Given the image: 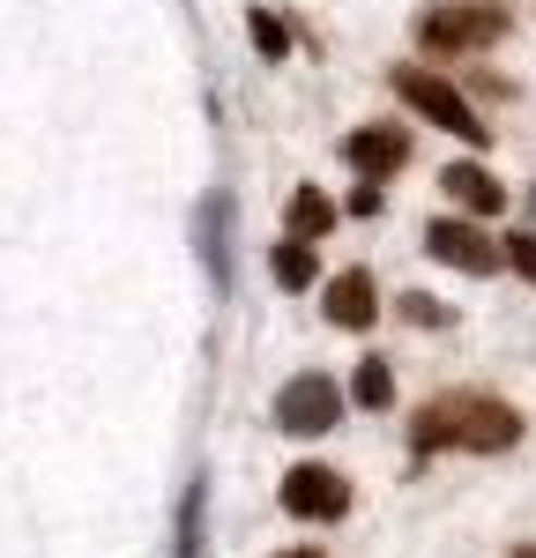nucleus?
<instances>
[{"instance_id":"nucleus-1","label":"nucleus","mask_w":536,"mask_h":558,"mask_svg":"<svg viewBox=\"0 0 536 558\" xmlns=\"http://www.w3.org/2000/svg\"><path fill=\"white\" fill-rule=\"evenodd\" d=\"M514 439H522V410L485 395V387H447L433 402H417V417H410L417 462H433V454H507Z\"/></svg>"},{"instance_id":"nucleus-2","label":"nucleus","mask_w":536,"mask_h":558,"mask_svg":"<svg viewBox=\"0 0 536 558\" xmlns=\"http://www.w3.org/2000/svg\"><path fill=\"white\" fill-rule=\"evenodd\" d=\"M395 97L417 112V120H433L440 134H454L462 149H485L491 142V128L477 120V105L447 83V75H433V68H395Z\"/></svg>"},{"instance_id":"nucleus-3","label":"nucleus","mask_w":536,"mask_h":558,"mask_svg":"<svg viewBox=\"0 0 536 558\" xmlns=\"http://www.w3.org/2000/svg\"><path fill=\"white\" fill-rule=\"evenodd\" d=\"M499 38H507V8H485V0H470V8H425L417 15V45L440 52V60H462V52L499 45Z\"/></svg>"},{"instance_id":"nucleus-4","label":"nucleus","mask_w":536,"mask_h":558,"mask_svg":"<svg viewBox=\"0 0 536 558\" xmlns=\"http://www.w3.org/2000/svg\"><path fill=\"white\" fill-rule=\"evenodd\" d=\"M276 425L291 432V439L336 432L343 425V387L328 380V373H291V380L276 387Z\"/></svg>"},{"instance_id":"nucleus-5","label":"nucleus","mask_w":536,"mask_h":558,"mask_svg":"<svg viewBox=\"0 0 536 558\" xmlns=\"http://www.w3.org/2000/svg\"><path fill=\"white\" fill-rule=\"evenodd\" d=\"M425 254L462 268V276H499V239L485 223H470V216H433L425 223Z\"/></svg>"},{"instance_id":"nucleus-6","label":"nucleus","mask_w":536,"mask_h":558,"mask_svg":"<svg viewBox=\"0 0 536 558\" xmlns=\"http://www.w3.org/2000/svg\"><path fill=\"white\" fill-rule=\"evenodd\" d=\"M283 514L299 521H343L351 514V476L328 470V462H299L283 476Z\"/></svg>"},{"instance_id":"nucleus-7","label":"nucleus","mask_w":536,"mask_h":558,"mask_svg":"<svg viewBox=\"0 0 536 558\" xmlns=\"http://www.w3.org/2000/svg\"><path fill=\"white\" fill-rule=\"evenodd\" d=\"M343 165H351L365 186H388V179L410 165V134L402 128H357V134H343Z\"/></svg>"},{"instance_id":"nucleus-8","label":"nucleus","mask_w":536,"mask_h":558,"mask_svg":"<svg viewBox=\"0 0 536 558\" xmlns=\"http://www.w3.org/2000/svg\"><path fill=\"white\" fill-rule=\"evenodd\" d=\"M320 305H328V320H336V328L365 336V328L380 320V291H373V268H343V276H328Z\"/></svg>"},{"instance_id":"nucleus-9","label":"nucleus","mask_w":536,"mask_h":558,"mask_svg":"<svg viewBox=\"0 0 536 558\" xmlns=\"http://www.w3.org/2000/svg\"><path fill=\"white\" fill-rule=\"evenodd\" d=\"M440 194H447V202H454L462 216H470V223H485V216H499V209H507V186H499V179H491L485 165H470V157L440 172Z\"/></svg>"},{"instance_id":"nucleus-10","label":"nucleus","mask_w":536,"mask_h":558,"mask_svg":"<svg viewBox=\"0 0 536 558\" xmlns=\"http://www.w3.org/2000/svg\"><path fill=\"white\" fill-rule=\"evenodd\" d=\"M202 260H209V283L231 291V194L202 202Z\"/></svg>"},{"instance_id":"nucleus-11","label":"nucleus","mask_w":536,"mask_h":558,"mask_svg":"<svg viewBox=\"0 0 536 558\" xmlns=\"http://www.w3.org/2000/svg\"><path fill=\"white\" fill-rule=\"evenodd\" d=\"M291 239H328V231H336V202H328V194H320V186H291Z\"/></svg>"},{"instance_id":"nucleus-12","label":"nucleus","mask_w":536,"mask_h":558,"mask_svg":"<svg viewBox=\"0 0 536 558\" xmlns=\"http://www.w3.org/2000/svg\"><path fill=\"white\" fill-rule=\"evenodd\" d=\"M268 268H276V283H283V291H313V276H320V254H313L306 239H283V246L268 254Z\"/></svg>"},{"instance_id":"nucleus-13","label":"nucleus","mask_w":536,"mask_h":558,"mask_svg":"<svg viewBox=\"0 0 536 558\" xmlns=\"http://www.w3.org/2000/svg\"><path fill=\"white\" fill-rule=\"evenodd\" d=\"M351 402H357V410H388V402H395V373H388L380 357H357V373H351Z\"/></svg>"},{"instance_id":"nucleus-14","label":"nucleus","mask_w":536,"mask_h":558,"mask_svg":"<svg viewBox=\"0 0 536 558\" xmlns=\"http://www.w3.org/2000/svg\"><path fill=\"white\" fill-rule=\"evenodd\" d=\"M172 558H202V476H194L186 499H179V551Z\"/></svg>"},{"instance_id":"nucleus-15","label":"nucleus","mask_w":536,"mask_h":558,"mask_svg":"<svg viewBox=\"0 0 536 558\" xmlns=\"http://www.w3.org/2000/svg\"><path fill=\"white\" fill-rule=\"evenodd\" d=\"M402 320H410V328H447V320H454V305H440L433 299V291H402Z\"/></svg>"},{"instance_id":"nucleus-16","label":"nucleus","mask_w":536,"mask_h":558,"mask_svg":"<svg viewBox=\"0 0 536 558\" xmlns=\"http://www.w3.org/2000/svg\"><path fill=\"white\" fill-rule=\"evenodd\" d=\"M499 268H514L522 283H536V231H507L499 239Z\"/></svg>"},{"instance_id":"nucleus-17","label":"nucleus","mask_w":536,"mask_h":558,"mask_svg":"<svg viewBox=\"0 0 536 558\" xmlns=\"http://www.w3.org/2000/svg\"><path fill=\"white\" fill-rule=\"evenodd\" d=\"M246 31H254V45H261L268 60H283V52H291V31H283V15H268V8H254V23H246Z\"/></svg>"},{"instance_id":"nucleus-18","label":"nucleus","mask_w":536,"mask_h":558,"mask_svg":"<svg viewBox=\"0 0 536 558\" xmlns=\"http://www.w3.org/2000/svg\"><path fill=\"white\" fill-rule=\"evenodd\" d=\"M351 216H380V186H365V179H357V194H351Z\"/></svg>"},{"instance_id":"nucleus-19","label":"nucleus","mask_w":536,"mask_h":558,"mask_svg":"<svg viewBox=\"0 0 536 558\" xmlns=\"http://www.w3.org/2000/svg\"><path fill=\"white\" fill-rule=\"evenodd\" d=\"M283 558H320V551H313V544H299V551H283Z\"/></svg>"},{"instance_id":"nucleus-20","label":"nucleus","mask_w":536,"mask_h":558,"mask_svg":"<svg viewBox=\"0 0 536 558\" xmlns=\"http://www.w3.org/2000/svg\"><path fill=\"white\" fill-rule=\"evenodd\" d=\"M514 558H536V544H522V551H514Z\"/></svg>"},{"instance_id":"nucleus-21","label":"nucleus","mask_w":536,"mask_h":558,"mask_svg":"<svg viewBox=\"0 0 536 558\" xmlns=\"http://www.w3.org/2000/svg\"><path fill=\"white\" fill-rule=\"evenodd\" d=\"M529 223H536V186H529Z\"/></svg>"}]
</instances>
